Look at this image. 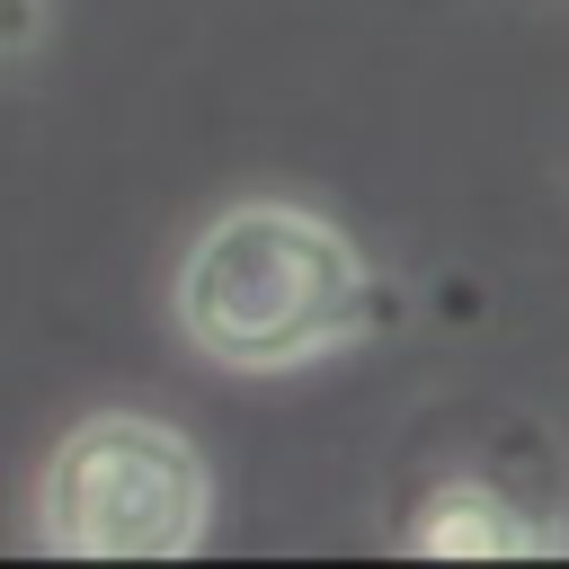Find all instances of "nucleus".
Instances as JSON below:
<instances>
[{
    "label": "nucleus",
    "instance_id": "obj_2",
    "mask_svg": "<svg viewBox=\"0 0 569 569\" xmlns=\"http://www.w3.org/2000/svg\"><path fill=\"white\" fill-rule=\"evenodd\" d=\"M213 533V462L142 409L80 418L36 480V542L62 560H196Z\"/></svg>",
    "mask_w": 569,
    "mask_h": 569
},
{
    "label": "nucleus",
    "instance_id": "obj_3",
    "mask_svg": "<svg viewBox=\"0 0 569 569\" xmlns=\"http://www.w3.org/2000/svg\"><path fill=\"white\" fill-rule=\"evenodd\" d=\"M409 551H436V560H551V551H569V525L525 516L516 498H498L480 480H436L427 507L409 516Z\"/></svg>",
    "mask_w": 569,
    "mask_h": 569
},
{
    "label": "nucleus",
    "instance_id": "obj_4",
    "mask_svg": "<svg viewBox=\"0 0 569 569\" xmlns=\"http://www.w3.org/2000/svg\"><path fill=\"white\" fill-rule=\"evenodd\" d=\"M44 36V0H0V53H27Z\"/></svg>",
    "mask_w": 569,
    "mask_h": 569
},
{
    "label": "nucleus",
    "instance_id": "obj_1",
    "mask_svg": "<svg viewBox=\"0 0 569 569\" xmlns=\"http://www.w3.org/2000/svg\"><path fill=\"white\" fill-rule=\"evenodd\" d=\"M169 311L222 373H302L373 329V258L311 204L240 196L187 240Z\"/></svg>",
    "mask_w": 569,
    "mask_h": 569
}]
</instances>
